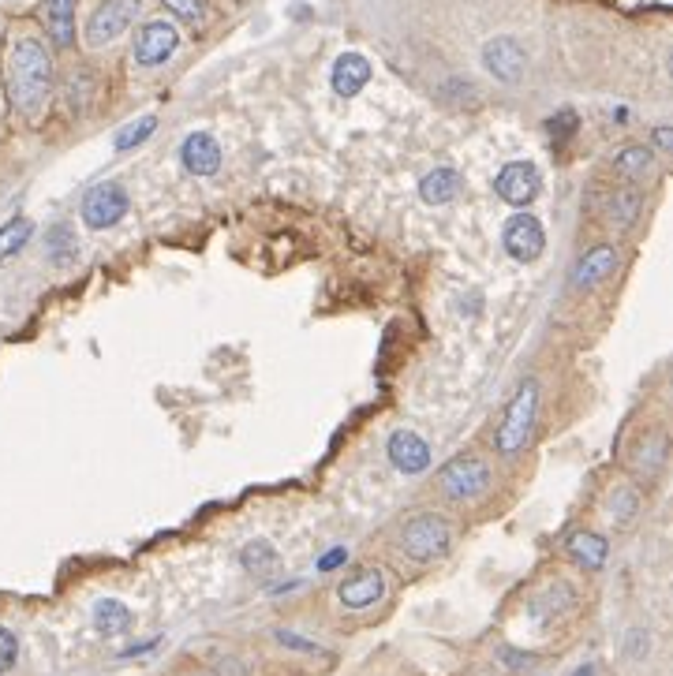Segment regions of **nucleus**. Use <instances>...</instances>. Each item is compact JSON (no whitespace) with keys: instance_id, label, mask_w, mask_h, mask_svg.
Wrapping results in <instances>:
<instances>
[{"instance_id":"obj_5","label":"nucleus","mask_w":673,"mask_h":676,"mask_svg":"<svg viewBox=\"0 0 673 676\" xmlns=\"http://www.w3.org/2000/svg\"><path fill=\"white\" fill-rule=\"evenodd\" d=\"M139 8H143V0H101L98 8L90 12V19H86V45L90 49L113 45L135 23Z\"/></svg>"},{"instance_id":"obj_28","label":"nucleus","mask_w":673,"mask_h":676,"mask_svg":"<svg viewBox=\"0 0 673 676\" xmlns=\"http://www.w3.org/2000/svg\"><path fill=\"white\" fill-rule=\"evenodd\" d=\"M161 4H165V8H169L176 19L191 23V27L206 23V4H202V0H161Z\"/></svg>"},{"instance_id":"obj_16","label":"nucleus","mask_w":673,"mask_h":676,"mask_svg":"<svg viewBox=\"0 0 673 676\" xmlns=\"http://www.w3.org/2000/svg\"><path fill=\"white\" fill-rule=\"evenodd\" d=\"M565 553H569V561L580 564L584 572H602V564L610 557V542L602 535H595V531H576V535H569V542H565Z\"/></svg>"},{"instance_id":"obj_9","label":"nucleus","mask_w":673,"mask_h":676,"mask_svg":"<svg viewBox=\"0 0 673 676\" xmlns=\"http://www.w3.org/2000/svg\"><path fill=\"white\" fill-rule=\"evenodd\" d=\"M176 45H180V34H176V27H172L169 19H150V23H143L139 27V34H135V64H143V68H158V64H165V60L176 53Z\"/></svg>"},{"instance_id":"obj_3","label":"nucleus","mask_w":673,"mask_h":676,"mask_svg":"<svg viewBox=\"0 0 673 676\" xmlns=\"http://www.w3.org/2000/svg\"><path fill=\"white\" fill-rule=\"evenodd\" d=\"M453 546V527L438 512H416L412 520H404L397 531V550L416 564H434L442 561Z\"/></svg>"},{"instance_id":"obj_14","label":"nucleus","mask_w":673,"mask_h":676,"mask_svg":"<svg viewBox=\"0 0 673 676\" xmlns=\"http://www.w3.org/2000/svg\"><path fill=\"white\" fill-rule=\"evenodd\" d=\"M180 161H184V169L191 176H214L221 169V142L210 131H195L180 146Z\"/></svg>"},{"instance_id":"obj_22","label":"nucleus","mask_w":673,"mask_h":676,"mask_svg":"<svg viewBox=\"0 0 673 676\" xmlns=\"http://www.w3.org/2000/svg\"><path fill=\"white\" fill-rule=\"evenodd\" d=\"M94 628L101 635H124L131 628V609L116 598H101L94 606Z\"/></svg>"},{"instance_id":"obj_33","label":"nucleus","mask_w":673,"mask_h":676,"mask_svg":"<svg viewBox=\"0 0 673 676\" xmlns=\"http://www.w3.org/2000/svg\"><path fill=\"white\" fill-rule=\"evenodd\" d=\"M348 561V550L344 546H333L330 553H322V561H318V572H333V568H341Z\"/></svg>"},{"instance_id":"obj_10","label":"nucleus","mask_w":673,"mask_h":676,"mask_svg":"<svg viewBox=\"0 0 673 676\" xmlns=\"http://www.w3.org/2000/svg\"><path fill=\"white\" fill-rule=\"evenodd\" d=\"M494 191L502 202L509 206H531L539 191H543V176L539 169L531 165V161H509L502 172H498V180H494Z\"/></svg>"},{"instance_id":"obj_26","label":"nucleus","mask_w":673,"mask_h":676,"mask_svg":"<svg viewBox=\"0 0 673 676\" xmlns=\"http://www.w3.org/2000/svg\"><path fill=\"white\" fill-rule=\"evenodd\" d=\"M240 564H244L247 572H255V576H262V572H273V568H277V550H273L270 542L255 538V542H247V546H244V553H240Z\"/></svg>"},{"instance_id":"obj_8","label":"nucleus","mask_w":673,"mask_h":676,"mask_svg":"<svg viewBox=\"0 0 673 676\" xmlns=\"http://www.w3.org/2000/svg\"><path fill=\"white\" fill-rule=\"evenodd\" d=\"M483 68L498 79V83L513 86L524 79V71H528V53H524V45L502 34V38H490L483 45Z\"/></svg>"},{"instance_id":"obj_4","label":"nucleus","mask_w":673,"mask_h":676,"mask_svg":"<svg viewBox=\"0 0 673 676\" xmlns=\"http://www.w3.org/2000/svg\"><path fill=\"white\" fill-rule=\"evenodd\" d=\"M438 490H442V497L457 501V505L479 501L490 490V464L475 452H460L438 471Z\"/></svg>"},{"instance_id":"obj_11","label":"nucleus","mask_w":673,"mask_h":676,"mask_svg":"<svg viewBox=\"0 0 673 676\" xmlns=\"http://www.w3.org/2000/svg\"><path fill=\"white\" fill-rule=\"evenodd\" d=\"M502 243L509 258L516 262H539L546 251V232L539 225V217H531V213H516L509 217V225L502 232Z\"/></svg>"},{"instance_id":"obj_30","label":"nucleus","mask_w":673,"mask_h":676,"mask_svg":"<svg viewBox=\"0 0 673 676\" xmlns=\"http://www.w3.org/2000/svg\"><path fill=\"white\" fill-rule=\"evenodd\" d=\"M19 658V639H15L8 628H0V673H8Z\"/></svg>"},{"instance_id":"obj_19","label":"nucleus","mask_w":673,"mask_h":676,"mask_svg":"<svg viewBox=\"0 0 673 676\" xmlns=\"http://www.w3.org/2000/svg\"><path fill=\"white\" fill-rule=\"evenodd\" d=\"M79 258V240H75V228L57 221V225L45 232V262L57 269H68Z\"/></svg>"},{"instance_id":"obj_1","label":"nucleus","mask_w":673,"mask_h":676,"mask_svg":"<svg viewBox=\"0 0 673 676\" xmlns=\"http://www.w3.org/2000/svg\"><path fill=\"white\" fill-rule=\"evenodd\" d=\"M8 94L27 120H38L53 94V60L34 34H19L8 45Z\"/></svg>"},{"instance_id":"obj_34","label":"nucleus","mask_w":673,"mask_h":676,"mask_svg":"<svg viewBox=\"0 0 673 676\" xmlns=\"http://www.w3.org/2000/svg\"><path fill=\"white\" fill-rule=\"evenodd\" d=\"M655 142H659L662 150H670V146H673V135H670V127H659V131H655Z\"/></svg>"},{"instance_id":"obj_31","label":"nucleus","mask_w":673,"mask_h":676,"mask_svg":"<svg viewBox=\"0 0 673 676\" xmlns=\"http://www.w3.org/2000/svg\"><path fill=\"white\" fill-rule=\"evenodd\" d=\"M546 127H550V135H554V139H569V135L576 131V113L573 109H561V113L554 116Z\"/></svg>"},{"instance_id":"obj_24","label":"nucleus","mask_w":673,"mask_h":676,"mask_svg":"<svg viewBox=\"0 0 673 676\" xmlns=\"http://www.w3.org/2000/svg\"><path fill=\"white\" fill-rule=\"evenodd\" d=\"M30 236H34V221H27V217H12V221H4V225H0V266L23 251Z\"/></svg>"},{"instance_id":"obj_6","label":"nucleus","mask_w":673,"mask_h":676,"mask_svg":"<svg viewBox=\"0 0 673 676\" xmlns=\"http://www.w3.org/2000/svg\"><path fill=\"white\" fill-rule=\"evenodd\" d=\"M131 210V198L128 191L120 184H98L90 187L83 198V221L94 232H101V228H113L116 221H124Z\"/></svg>"},{"instance_id":"obj_12","label":"nucleus","mask_w":673,"mask_h":676,"mask_svg":"<svg viewBox=\"0 0 673 676\" xmlns=\"http://www.w3.org/2000/svg\"><path fill=\"white\" fill-rule=\"evenodd\" d=\"M382 594H386V576H382V568H359L356 576H348L341 587H337V602H341L344 609L359 613V609L378 606Z\"/></svg>"},{"instance_id":"obj_32","label":"nucleus","mask_w":673,"mask_h":676,"mask_svg":"<svg viewBox=\"0 0 673 676\" xmlns=\"http://www.w3.org/2000/svg\"><path fill=\"white\" fill-rule=\"evenodd\" d=\"M502 658H505V665H509L513 673H528L531 665H535V658H531V654H520V650H509V647L502 650Z\"/></svg>"},{"instance_id":"obj_35","label":"nucleus","mask_w":673,"mask_h":676,"mask_svg":"<svg viewBox=\"0 0 673 676\" xmlns=\"http://www.w3.org/2000/svg\"><path fill=\"white\" fill-rule=\"evenodd\" d=\"M573 676H595V669H591V665H584V669H576Z\"/></svg>"},{"instance_id":"obj_17","label":"nucleus","mask_w":673,"mask_h":676,"mask_svg":"<svg viewBox=\"0 0 673 676\" xmlns=\"http://www.w3.org/2000/svg\"><path fill=\"white\" fill-rule=\"evenodd\" d=\"M666 456H670V441H666V430H651L644 434V445L632 452V467L644 475V479H655L666 467Z\"/></svg>"},{"instance_id":"obj_27","label":"nucleus","mask_w":673,"mask_h":676,"mask_svg":"<svg viewBox=\"0 0 673 676\" xmlns=\"http://www.w3.org/2000/svg\"><path fill=\"white\" fill-rule=\"evenodd\" d=\"M154 127H158V120H154V116H143V120H135V124L120 127L113 146L120 150V154H124V150H135V146H143V142L154 135Z\"/></svg>"},{"instance_id":"obj_13","label":"nucleus","mask_w":673,"mask_h":676,"mask_svg":"<svg viewBox=\"0 0 673 676\" xmlns=\"http://www.w3.org/2000/svg\"><path fill=\"white\" fill-rule=\"evenodd\" d=\"M389 464L397 467L401 475H423L430 467V445L423 441V437L416 434V430H397V434L389 437Z\"/></svg>"},{"instance_id":"obj_20","label":"nucleus","mask_w":673,"mask_h":676,"mask_svg":"<svg viewBox=\"0 0 673 676\" xmlns=\"http://www.w3.org/2000/svg\"><path fill=\"white\" fill-rule=\"evenodd\" d=\"M460 187H464V180H460L457 169H434L423 176L419 198H423L427 206H445V202H453V198L460 195Z\"/></svg>"},{"instance_id":"obj_15","label":"nucleus","mask_w":673,"mask_h":676,"mask_svg":"<svg viewBox=\"0 0 673 676\" xmlns=\"http://www.w3.org/2000/svg\"><path fill=\"white\" fill-rule=\"evenodd\" d=\"M330 83L337 98H356L359 90L371 83V60L359 57V53H341L337 64H333Z\"/></svg>"},{"instance_id":"obj_2","label":"nucleus","mask_w":673,"mask_h":676,"mask_svg":"<svg viewBox=\"0 0 673 676\" xmlns=\"http://www.w3.org/2000/svg\"><path fill=\"white\" fill-rule=\"evenodd\" d=\"M535 419H539V381L528 378V381H520V389H516L513 400H509L502 423L494 430V449H498V456L513 460V456H520V452L528 449L531 434H535Z\"/></svg>"},{"instance_id":"obj_29","label":"nucleus","mask_w":673,"mask_h":676,"mask_svg":"<svg viewBox=\"0 0 673 676\" xmlns=\"http://www.w3.org/2000/svg\"><path fill=\"white\" fill-rule=\"evenodd\" d=\"M273 639H277L281 647H288V650H300V654H326V650L318 647L315 639H303V635L288 632V628H277V632H273Z\"/></svg>"},{"instance_id":"obj_18","label":"nucleus","mask_w":673,"mask_h":676,"mask_svg":"<svg viewBox=\"0 0 673 676\" xmlns=\"http://www.w3.org/2000/svg\"><path fill=\"white\" fill-rule=\"evenodd\" d=\"M75 4L79 0H45V30L60 49L75 42Z\"/></svg>"},{"instance_id":"obj_23","label":"nucleus","mask_w":673,"mask_h":676,"mask_svg":"<svg viewBox=\"0 0 673 676\" xmlns=\"http://www.w3.org/2000/svg\"><path fill=\"white\" fill-rule=\"evenodd\" d=\"M606 512H610V520H614L617 527H629V523L636 520V512H640V493L632 490V486H625V482H617V486H610V493H606Z\"/></svg>"},{"instance_id":"obj_21","label":"nucleus","mask_w":673,"mask_h":676,"mask_svg":"<svg viewBox=\"0 0 673 676\" xmlns=\"http://www.w3.org/2000/svg\"><path fill=\"white\" fill-rule=\"evenodd\" d=\"M614 172L621 180H629V184H640L644 176L655 172V154L647 146H625V150L614 154Z\"/></svg>"},{"instance_id":"obj_25","label":"nucleus","mask_w":673,"mask_h":676,"mask_svg":"<svg viewBox=\"0 0 673 676\" xmlns=\"http://www.w3.org/2000/svg\"><path fill=\"white\" fill-rule=\"evenodd\" d=\"M640 206H644V195L636 187H617L614 195H610V225L629 228L640 217Z\"/></svg>"},{"instance_id":"obj_7","label":"nucleus","mask_w":673,"mask_h":676,"mask_svg":"<svg viewBox=\"0 0 673 676\" xmlns=\"http://www.w3.org/2000/svg\"><path fill=\"white\" fill-rule=\"evenodd\" d=\"M621 266V251H617L614 243H599V247H591L576 258V266L569 269V288L573 292H588L595 284L610 281Z\"/></svg>"}]
</instances>
